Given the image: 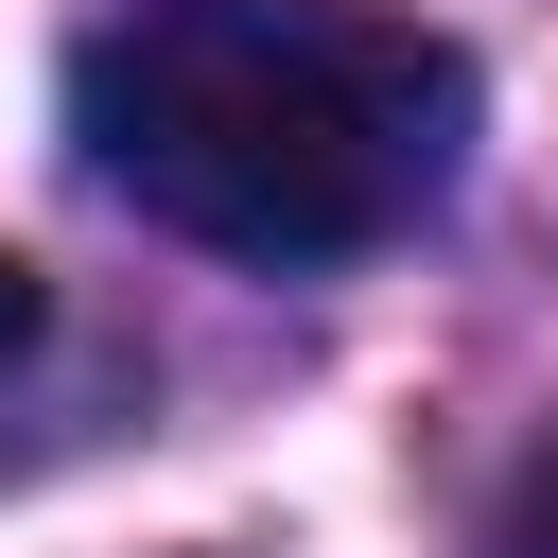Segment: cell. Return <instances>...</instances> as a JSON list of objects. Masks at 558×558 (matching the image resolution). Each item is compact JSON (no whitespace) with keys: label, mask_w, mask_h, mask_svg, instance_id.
<instances>
[{"label":"cell","mask_w":558,"mask_h":558,"mask_svg":"<svg viewBox=\"0 0 558 558\" xmlns=\"http://www.w3.org/2000/svg\"><path fill=\"white\" fill-rule=\"evenodd\" d=\"M87 174L209 262H366L471 157V52L366 0H122L70 70Z\"/></svg>","instance_id":"1"},{"label":"cell","mask_w":558,"mask_h":558,"mask_svg":"<svg viewBox=\"0 0 558 558\" xmlns=\"http://www.w3.org/2000/svg\"><path fill=\"white\" fill-rule=\"evenodd\" d=\"M488 558H558V436L506 471V506H488Z\"/></svg>","instance_id":"2"},{"label":"cell","mask_w":558,"mask_h":558,"mask_svg":"<svg viewBox=\"0 0 558 558\" xmlns=\"http://www.w3.org/2000/svg\"><path fill=\"white\" fill-rule=\"evenodd\" d=\"M17 349H35V262L0 244V384H17Z\"/></svg>","instance_id":"3"}]
</instances>
